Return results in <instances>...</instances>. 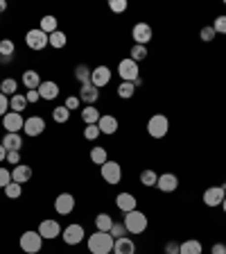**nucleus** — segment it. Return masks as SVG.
<instances>
[{
	"label": "nucleus",
	"mask_w": 226,
	"mask_h": 254,
	"mask_svg": "<svg viewBox=\"0 0 226 254\" xmlns=\"http://www.w3.org/2000/svg\"><path fill=\"white\" fill-rule=\"evenodd\" d=\"M73 209H75L73 193H59V195L54 197V211H57L59 216H68V213H73Z\"/></svg>",
	"instance_id": "12"
},
{
	"label": "nucleus",
	"mask_w": 226,
	"mask_h": 254,
	"mask_svg": "<svg viewBox=\"0 0 226 254\" xmlns=\"http://www.w3.org/2000/svg\"><path fill=\"white\" fill-rule=\"evenodd\" d=\"M2 145H5L7 152H21L23 150V136L21 134H5V138H2Z\"/></svg>",
	"instance_id": "23"
},
{
	"label": "nucleus",
	"mask_w": 226,
	"mask_h": 254,
	"mask_svg": "<svg viewBox=\"0 0 226 254\" xmlns=\"http://www.w3.org/2000/svg\"><path fill=\"white\" fill-rule=\"evenodd\" d=\"M199 37H201V41L211 43L217 34H215V30H213V25H204V27H201V32H199Z\"/></svg>",
	"instance_id": "41"
},
{
	"label": "nucleus",
	"mask_w": 226,
	"mask_h": 254,
	"mask_svg": "<svg viewBox=\"0 0 226 254\" xmlns=\"http://www.w3.org/2000/svg\"><path fill=\"white\" fill-rule=\"evenodd\" d=\"M25 98H27V102H30V105H34V102L41 100V95H39V91H27Z\"/></svg>",
	"instance_id": "49"
},
{
	"label": "nucleus",
	"mask_w": 226,
	"mask_h": 254,
	"mask_svg": "<svg viewBox=\"0 0 226 254\" xmlns=\"http://www.w3.org/2000/svg\"><path fill=\"white\" fill-rule=\"evenodd\" d=\"M97 127H100L102 134H109V136H113V134L118 132L120 123H118L116 116H111V114H104V116L100 118V123H97Z\"/></svg>",
	"instance_id": "20"
},
{
	"label": "nucleus",
	"mask_w": 226,
	"mask_h": 254,
	"mask_svg": "<svg viewBox=\"0 0 226 254\" xmlns=\"http://www.w3.org/2000/svg\"><path fill=\"white\" fill-rule=\"evenodd\" d=\"M118 75L122 77V82H136L140 77V68H138V64L132 57H127L120 59V64H118Z\"/></svg>",
	"instance_id": "6"
},
{
	"label": "nucleus",
	"mask_w": 226,
	"mask_h": 254,
	"mask_svg": "<svg viewBox=\"0 0 226 254\" xmlns=\"http://www.w3.org/2000/svg\"><path fill=\"white\" fill-rule=\"evenodd\" d=\"M132 37H134V41H136V46H147L154 37V30L149 23H136L132 30Z\"/></svg>",
	"instance_id": "10"
},
{
	"label": "nucleus",
	"mask_w": 226,
	"mask_h": 254,
	"mask_svg": "<svg viewBox=\"0 0 226 254\" xmlns=\"http://www.w3.org/2000/svg\"><path fill=\"white\" fill-rule=\"evenodd\" d=\"M21 193H23V186L16 184V182H11V184L5 186V195L9 197V200H16V197H21Z\"/></svg>",
	"instance_id": "38"
},
{
	"label": "nucleus",
	"mask_w": 226,
	"mask_h": 254,
	"mask_svg": "<svg viewBox=\"0 0 226 254\" xmlns=\"http://www.w3.org/2000/svg\"><path fill=\"white\" fill-rule=\"evenodd\" d=\"M7 184H11V170H7L5 166H0V189H5Z\"/></svg>",
	"instance_id": "45"
},
{
	"label": "nucleus",
	"mask_w": 226,
	"mask_h": 254,
	"mask_svg": "<svg viewBox=\"0 0 226 254\" xmlns=\"http://www.w3.org/2000/svg\"><path fill=\"white\" fill-rule=\"evenodd\" d=\"M90 73H93V68H89L86 64H77V68H75V79H77L79 84H89Z\"/></svg>",
	"instance_id": "29"
},
{
	"label": "nucleus",
	"mask_w": 226,
	"mask_h": 254,
	"mask_svg": "<svg viewBox=\"0 0 226 254\" xmlns=\"http://www.w3.org/2000/svg\"><path fill=\"white\" fill-rule=\"evenodd\" d=\"M63 105H66V109H68V111H75V109H79V105H82V100H79V95H68Z\"/></svg>",
	"instance_id": "46"
},
{
	"label": "nucleus",
	"mask_w": 226,
	"mask_h": 254,
	"mask_svg": "<svg viewBox=\"0 0 226 254\" xmlns=\"http://www.w3.org/2000/svg\"><path fill=\"white\" fill-rule=\"evenodd\" d=\"M52 121L54 123H68L70 121V111L66 109V105H59L52 109Z\"/></svg>",
	"instance_id": "34"
},
{
	"label": "nucleus",
	"mask_w": 226,
	"mask_h": 254,
	"mask_svg": "<svg viewBox=\"0 0 226 254\" xmlns=\"http://www.w3.org/2000/svg\"><path fill=\"white\" fill-rule=\"evenodd\" d=\"M23 86H25L27 91H37L39 86H41V75L32 68L25 70V73H23Z\"/></svg>",
	"instance_id": "24"
},
{
	"label": "nucleus",
	"mask_w": 226,
	"mask_h": 254,
	"mask_svg": "<svg viewBox=\"0 0 226 254\" xmlns=\"http://www.w3.org/2000/svg\"><path fill=\"white\" fill-rule=\"evenodd\" d=\"M7 164H14V166H18L21 164V152H7V159H5Z\"/></svg>",
	"instance_id": "48"
},
{
	"label": "nucleus",
	"mask_w": 226,
	"mask_h": 254,
	"mask_svg": "<svg viewBox=\"0 0 226 254\" xmlns=\"http://www.w3.org/2000/svg\"><path fill=\"white\" fill-rule=\"evenodd\" d=\"M7 159V150H5V145H2V143H0V164H2V161H5Z\"/></svg>",
	"instance_id": "52"
},
{
	"label": "nucleus",
	"mask_w": 226,
	"mask_h": 254,
	"mask_svg": "<svg viewBox=\"0 0 226 254\" xmlns=\"http://www.w3.org/2000/svg\"><path fill=\"white\" fill-rule=\"evenodd\" d=\"M79 100L86 102V105H95V102L100 100V89L95 84H82L79 86Z\"/></svg>",
	"instance_id": "17"
},
{
	"label": "nucleus",
	"mask_w": 226,
	"mask_h": 254,
	"mask_svg": "<svg viewBox=\"0 0 226 254\" xmlns=\"http://www.w3.org/2000/svg\"><path fill=\"white\" fill-rule=\"evenodd\" d=\"M122 222H125V227H127V234H142L147 229V216L142 211H138V209L125 213V220Z\"/></svg>",
	"instance_id": "3"
},
{
	"label": "nucleus",
	"mask_w": 226,
	"mask_h": 254,
	"mask_svg": "<svg viewBox=\"0 0 226 254\" xmlns=\"http://www.w3.org/2000/svg\"><path fill=\"white\" fill-rule=\"evenodd\" d=\"M213 30H215V34H226V16H217L215 21H213Z\"/></svg>",
	"instance_id": "42"
},
{
	"label": "nucleus",
	"mask_w": 226,
	"mask_h": 254,
	"mask_svg": "<svg viewBox=\"0 0 226 254\" xmlns=\"http://www.w3.org/2000/svg\"><path fill=\"white\" fill-rule=\"evenodd\" d=\"M113 243L116 238L111 236L109 232H95L86 238V245H89V252L90 254H109L113 252Z\"/></svg>",
	"instance_id": "1"
},
{
	"label": "nucleus",
	"mask_w": 226,
	"mask_h": 254,
	"mask_svg": "<svg viewBox=\"0 0 226 254\" xmlns=\"http://www.w3.org/2000/svg\"><path fill=\"white\" fill-rule=\"evenodd\" d=\"M158 182V175L154 173V170H142L140 173V184L142 186H156Z\"/></svg>",
	"instance_id": "37"
},
{
	"label": "nucleus",
	"mask_w": 226,
	"mask_h": 254,
	"mask_svg": "<svg viewBox=\"0 0 226 254\" xmlns=\"http://www.w3.org/2000/svg\"><path fill=\"white\" fill-rule=\"evenodd\" d=\"M111 68L109 66H104V64H102V66H95L93 68V73H90V84H95L97 86V89H102V86H106L111 82Z\"/></svg>",
	"instance_id": "15"
},
{
	"label": "nucleus",
	"mask_w": 226,
	"mask_h": 254,
	"mask_svg": "<svg viewBox=\"0 0 226 254\" xmlns=\"http://www.w3.org/2000/svg\"><path fill=\"white\" fill-rule=\"evenodd\" d=\"M100 127L97 125H86L84 127V138L86 141H97V136H100Z\"/></svg>",
	"instance_id": "40"
},
{
	"label": "nucleus",
	"mask_w": 226,
	"mask_h": 254,
	"mask_svg": "<svg viewBox=\"0 0 226 254\" xmlns=\"http://www.w3.org/2000/svg\"><path fill=\"white\" fill-rule=\"evenodd\" d=\"M179 254H201V243L190 238L185 243H179Z\"/></svg>",
	"instance_id": "30"
},
{
	"label": "nucleus",
	"mask_w": 226,
	"mask_h": 254,
	"mask_svg": "<svg viewBox=\"0 0 226 254\" xmlns=\"http://www.w3.org/2000/svg\"><path fill=\"white\" fill-rule=\"evenodd\" d=\"M18 245H21V250L25 254H37V252H41V248H43V236L39 232H34V229H27V232L21 234Z\"/></svg>",
	"instance_id": "2"
},
{
	"label": "nucleus",
	"mask_w": 226,
	"mask_h": 254,
	"mask_svg": "<svg viewBox=\"0 0 226 254\" xmlns=\"http://www.w3.org/2000/svg\"><path fill=\"white\" fill-rule=\"evenodd\" d=\"M222 209H224V213H226V197H224V202H222Z\"/></svg>",
	"instance_id": "54"
},
{
	"label": "nucleus",
	"mask_w": 226,
	"mask_h": 254,
	"mask_svg": "<svg viewBox=\"0 0 226 254\" xmlns=\"http://www.w3.org/2000/svg\"><path fill=\"white\" fill-rule=\"evenodd\" d=\"M102 118L100 109H95V105H86V109H82V121L86 123V125H97Z\"/></svg>",
	"instance_id": "25"
},
{
	"label": "nucleus",
	"mask_w": 226,
	"mask_h": 254,
	"mask_svg": "<svg viewBox=\"0 0 226 254\" xmlns=\"http://www.w3.org/2000/svg\"><path fill=\"white\" fill-rule=\"evenodd\" d=\"M136 204H138V200H136V195H134V193H118V195H116V206L120 209L122 213L134 211V209H136Z\"/></svg>",
	"instance_id": "18"
},
{
	"label": "nucleus",
	"mask_w": 226,
	"mask_h": 254,
	"mask_svg": "<svg viewBox=\"0 0 226 254\" xmlns=\"http://www.w3.org/2000/svg\"><path fill=\"white\" fill-rule=\"evenodd\" d=\"M32 180V168L27 164H18L14 166V170H11V182H16V184H25V182Z\"/></svg>",
	"instance_id": "21"
},
{
	"label": "nucleus",
	"mask_w": 226,
	"mask_h": 254,
	"mask_svg": "<svg viewBox=\"0 0 226 254\" xmlns=\"http://www.w3.org/2000/svg\"><path fill=\"white\" fill-rule=\"evenodd\" d=\"M23 132L27 134V136H41L43 132H45V121H43L41 116H30L25 118V125H23Z\"/></svg>",
	"instance_id": "14"
},
{
	"label": "nucleus",
	"mask_w": 226,
	"mask_h": 254,
	"mask_svg": "<svg viewBox=\"0 0 226 254\" xmlns=\"http://www.w3.org/2000/svg\"><path fill=\"white\" fill-rule=\"evenodd\" d=\"M61 238H63V243H66V245H79L86 238V232H84V227H82V225L73 222V225H68V227H63Z\"/></svg>",
	"instance_id": "8"
},
{
	"label": "nucleus",
	"mask_w": 226,
	"mask_h": 254,
	"mask_svg": "<svg viewBox=\"0 0 226 254\" xmlns=\"http://www.w3.org/2000/svg\"><path fill=\"white\" fill-rule=\"evenodd\" d=\"M129 55H132V59H134V62H142V59H145V57H147V46H134L132 48V53H129Z\"/></svg>",
	"instance_id": "39"
},
{
	"label": "nucleus",
	"mask_w": 226,
	"mask_h": 254,
	"mask_svg": "<svg viewBox=\"0 0 226 254\" xmlns=\"http://www.w3.org/2000/svg\"><path fill=\"white\" fill-rule=\"evenodd\" d=\"M47 43H50L54 50H61V48H66V43H68V37H66V32L57 30V32H52V34L47 37Z\"/></svg>",
	"instance_id": "26"
},
{
	"label": "nucleus",
	"mask_w": 226,
	"mask_h": 254,
	"mask_svg": "<svg viewBox=\"0 0 226 254\" xmlns=\"http://www.w3.org/2000/svg\"><path fill=\"white\" fill-rule=\"evenodd\" d=\"M111 236L113 238H122L127 236V227H125V222H113V227H111Z\"/></svg>",
	"instance_id": "44"
},
{
	"label": "nucleus",
	"mask_w": 226,
	"mask_h": 254,
	"mask_svg": "<svg viewBox=\"0 0 226 254\" xmlns=\"http://www.w3.org/2000/svg\"><path fill=\"white\" fill-rule=\"evenodd\" d=\"M165 254H179V243L170 241V243L165 245Z\"/></svg>",
	"instance_id": "50"
},
{
	"label": "nucleus",
	"mask_w": 226,
	"mask_h": 254,
	"mask_svg": "<svg viewBox=\"0 0 226 254\" xmlns=\"http://www.w3.org/2000/svg\"><path fill=\"white\" fill-rule=\"evenodd\" d=\"M39 234L43 236V241H52V238L61 236V225H59V220H54V218H45V220H41V225H39L37 229Z\"/></svg>",
	"instance_id": "9"
},
{
	"label": "nucleus",
	"mask_w": 226,
	"mask_h": 254,
	"mask_svg": "<svg viewBox=\"0 0 226 254\" xmlns=\"http://www.w3.org/2000/svg\"><path fill=\"white\" fill-rule=\"evenodd\" d=\"M41 30L45 32L47 37H50L52 32H57V30H59L57 18H54V16H43V18H41Z\"/></svg>",
	"instance_id": "33"
},
{
	"label": "nucleus",
	"mask_w": 226,
	"mask_h": 254,
	"mask_svg": "<svg viewBox=\"0 0 226 254\" xmlns=\"http://www.w3.org/2000/svg\"><path fill=\"white\" fill-rule=\"evenodd\" d=\"M27 105H30V102H27V98L23 93H16V95H11L9 98V109L16 111V114H23Z\"/></svg>",
	"instance_id": "27"
},
{
	"label": "nucleus",
	"mask_w": 226,
	"mask_h": 254,
	"mask_svg": "<svg viewBox=\"0 0 226 254\" xmlns=\"http://www.w3.org/2000/svg\"><path fill=\"white\" fill-rule=\"evenodd\" d=\"M109 9L113 14H122L127 11V0H109Z\"/></svg>",
	"instance_id": "43"
},
{
	"label": "nucleus",
	"mask_w": 226,
	"mask_h": 254,
	"mask_svg": "<svg viewBox=\"0 0 226 254\" xmlns=\"http://www.w3.org/2000/svg\"><path fill=\"white\" fill-rule=\"evenodd\" d=\"M0 93H5L7 98H9V95H16L18 93V82H16L14 77H5L0 82Z\"/></svg>",
	"instance_id": "32"
},
{
	"label": "nucleus",
	"mask_w": 226,
	"mask_h": 254,
	"mask_svg": "<svg viewBox=\"0 0 226 254\" xmlns=\"http://www.w3.org/2000/svg\"><path fill=\"white\" fill-rule=\"evenodd\" d=\"M168 132H170L168 116H163V114H154V116L147 121V134L152 138H163V136H168Z\"/></svg>",
	"instance_id": "4"
},
{
	"label": "nucleus",
	"mask_w": 226,
	"mask_h": 254,
	"mask_svg": "<svg viewBox=\"0 0 226 254\" xmlns=\"http://www.w3.org/2000/svg\"><path fill=\"white\" fill-rule=\"evenodd\" d=\"M100 175H102V180L106 182V184L111 186H116L122 182V166L118 164V161H106L104 166H100Z\"/></svg>",
	"instance_id": "5"
},
{
	"label": "nucleus",
	"mask_w": 226,
	"mask_h": 254,
	"mask_svg": "<svg viewBox=\"0 0 226 254\" xmlns=\"http://www.w3.org/2000/svg\"><path fill=\"white\" fill-rule=\"evenodd\" d=\"M2 11H7V2H5V0H0V14H2Z\"/></svg>",
	"instance_id": "53"
},
{
	"label": "nucleus",
	"mask_w": 226,
	"mask_h": 254,
	"mask_svg": "<svg viewBox=\"0 0 226 254\" xmlns=\"http://www.w3.org/2000/svg\"><path fill=\"white\" fill-rule=\"evenodd\" d=\"M211 254H226V245L224 243H215L211 248Z\"/></svg>",
	"instance_id": "51"
},
{
	"label": "nucleus",
	"mask_w": 226,
	"mask_h": 254,
	"mask_svg": "<svg viewBox=\"0 0 226 254\" xmlns=\"http://www.w3.org/2000/svg\"><path fill=\"white\" fill-rule=\"evenodd\" d=\"M156 189L163 190V193H174L179 189V177L174 173H165V175H158V182H156Z\"/></svg>",
	"instance_id": "16"
},
{
	"label": "nucleus",
	"mask_w": 226,
	"mask_h": 254,
	"mask_svg": "<svg viewBox=\"0 0 226 254\" xmlns=\"http://www.w3.org/2000/svg\"><path fill=\"white\" fill-rule=\"evenodd\" d=\"M226 197L224 186H208L204 190V204L206 206H220Z\"/></svg>",
	"instance_id": "13"
},
{
	"label": "nucleus",
	"mask_w": 226,
	"mask_h": 254,
	"mask_svg": "<svg viewBox=\"0 0 226 254\" xmlns=\"http://www.w3.org/2000/svg\"><path fill=\"white\" fill-rule=\"evenodd\" d=\"M37 91H39V95H41V100H54V98H59V84L52 82V79L41 82V86H39Z\"/></svg>",
	"instance_id": "19"
},
{
	"label": "nucleus",
	"mask_w": 226,
	"mask_h": 254,
	"mask_svg": "<svg viewBox=\"0 0 226 254\" xmlns=\"http://www.w3.org/2000/svg\"><path fill=\"white\" fill-rule=\"evenodd\" d=\"M7 109H9V98L5 93H0V118L7 114Z\"/></svg>",
	"instance_id": "47"
},
{
	"label": "nucleus",
	"mask_w": 226,
	"mask_h": 254,
	"mask_svg": "<svg viewBox=\"0 0 226 254\" xmlns=\"http://www.w3.org/2000/svg\"><path fill=\"white\" fill-rule=\"evenodd\" d=\"M16 53V43L11 39H2L0 41V57H14Z\"/></svg>",
	"instance_id": "36"
},
{
	"label": "nucleus",
	"mask_w": 226,
	"mask_h": 254,
	"mask_svg": "<svg viewBox=\"0 0 226 254\" xmlns=\"http://www.w3.org/2000/svg\"><path fill=\"white\" fill-rule=\"evenodd\" d=\"M224 190H226V182H224Z\"/></svg>",
	"instance_id": "55"
},
{
	"label": "nucleus",
	"mask_w": 226,
	"mask_h": 254,
	"mask_svg": "<svg viewBox=\"0 0 226 254\" xmlns=\"http://www.w3.org/2000/svg\"><path fill=\"white\" fill-rule=\"evenodd\" d=\"M25 43L30 50H37V53H41L43 48H47L50 43H47V34L41 30V27H34V30H30L25 34Z\"/></svg>",
	"instance_id": "7"
},
{
	"label": "nucleus",
	"mask_w": 226,
	"mask_h": 254,
	"mask_svg": "<svg viewBox=\"0 0 226 254\" xmlns=\"http://www.w3.org/2000/svg\"><path fill=\"white\" fill-rule=\"evenodd\" d=\"M134 93H136V86H134V82H120V86H118V95H120L122 100H129V98H134Z\"/></svg>",
	"instance_id": "35"
},
{
	"label": "nucleus",
	"mask_w": 226,
	"mask_h": 254,
	"mask_svg": "<svg viewBox=\"0 0 226 254\" xmlns=\"http://www.w3.org/2000/svg\"><path fill=\"white\" fill-rule=\"evenodd\" d=\"M90 161H93V164H97V166H104L106 161H109V154H106V150L102 148V145H95L93 150H90Z\"/></svg>",
	"instance_id": "31"
},
{
	"label": "nucleus",
	"mask_w": 226,
	"mask_h": 254,
	"mask_svg": "<svg viewBox=\"0 0 226 254\" xmlns=\"http://www.w3.org/2000/svg\"><path fill=\"white\" fill-rule=\"evenodd\" d=\"M0 82H2V79H0Z\"/></svg>",
	"instance_id": "56"
},
{
	"label": "nucleus",
	"mask_w": 226,
	"mask_h": 254,
	"mask_svg": "<svg viewBox=\"0 0 226 254\" xmlns=\"http://www.w3.org/2000/svg\"><path fill=\"white\" fill-rule=\"evenodd\" d=\"M25 125L23 121V114H16V111H7L5 116H2V127L7 129V134H18Z\"/></svg>",
	"instance_id": "11"
},
{
	"label": "nucleus",
	"mask_w": 226,
	"mask_h": 254,
	"mask_svg": "<svg viewBox=\"0 0 226 254\" xmlns=\"http://www.w3.org/2000/svg\"><path fill=\"white\" fill-rule=\"evenodd\" d=\"M113 254H136V243L127 236L116 238V243H113Z\"/></svg>",
	"instance_id": "22"
},
{
	"label": "nucleus",
	"mask_w": 226,
	"mask_h": 254,
	"mask_svg": "<svg viewBox=\"0 0 226 254\" xmlns=\"http://www.w3.org/2000/svg\"><path fill=\"white\" fill-rule=\"evenodd\" d=\"M113 222L116 220H113L109 213H97V216H95V227H97V232H111Z\"/></svg>",
	"instance_id": "28"
}]
</instances>
